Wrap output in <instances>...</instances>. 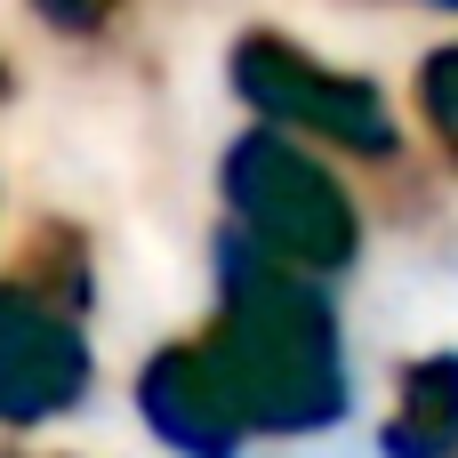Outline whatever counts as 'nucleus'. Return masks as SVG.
Listing matches in <instances>:
<instances>
[{"instance_id":"obj_4","label":"nucleus","mask_w":458,"mask_h":458,"mask_svg":"<svg viewBox=\"0 0 458 458\" xmlns=\"http://www.w3.org/2000/svg\"><path fill=\"white\" fill-rule=\"evenodd\" d=\"M89 394V346L72 314L24 282H0V419L32 427Z\"/></svg>"},{"instance_id":"obj_7","label":"nucleus","mask_w":458,"mask_h":458,"mask_svg":"<svg viewBox=\"0 0 458 458\" xmlns=\"http://www.w3.org/2000/svg\"><path fill=\"white\" fill-rule=\"evenodd\" d=\"M419 113H427V129L458 153V40L419 64Z\"/></svg>"},{"instance_id":"obj_5","label":"nucleus","mask_w":458,"mask_h":458,"mask_svg":"<svg viewBox=\"0 0 458 458\" xmlns=\"http://www.w3.org/2000/svg\"><path fill=\"white\" fill-rule=\"evenodd\" d=\"M137 403H145V427L177 458H233L250 443V427H242L209 346H161L145 362V378H137Z\"/></svg>"},{"instance_id":"obj_2","label":"nucleus","mask_w":458,"mask_h":458,"mask_svg":"<svg viewBox=\"0 0 458 458\" xmlns=\"http://www.w3.org/2000/svg\"><path fill=\"white\" fill-rule=\"evenodd\" d=\"M225 209H233V233L250 250H266L274 266L314 274V282L346 274L354 250H362L354 193L282 129L233 137V153H225Z\"/></svg>"},{"instance_id":"obj_6","label":"nucleus","mask_w":458,"mask_h":458,"mask_svg":"<svg viewBox=\"0 0 458 458\" xmlns=\"http://www.w3.org/2000/svg\"><path fill=\"white\" fill-rule=\"evenodd\" d=\"M386 458H458V354H419L394 386Z\"/></svg>"},{"instance_id":"obj_1","label":"nucleus","mask_w":458,"mask_h":458,"mask_svg":"<svg viewBox=\"0 0 458 458\" xmlns=\"http://www.w3.org/2000/svg\"><path fill=\"white\" fill-rule=\"evenodd\" d=\"M217 266H225V306H217V330L201 346L225 370L242 427L250 435L338 427L346 419V346H338V314H330L322 282L274 266L242 233H225Z\"/></svg>"},{"instance_id":"obj_9","label":"nucleus","mask_w":458,"mask_h":458,"mask_svg":"<svg viewBox=\"0 0 458 458\" xmlns=\"http://www.w3.org/2000/svg\"><path fill=\"white\" fill-rule=\"evenodd\" d=\"M419 8H443V16H458V0H419Z\"/></svg>"},{"instance_id":"obj_3","label":"nucleus","mask_w":458,"mask_h":458,"mask_svg":"<svg viewBox=\"0 0 458 458\" xmlns=\"http://www.w3.org/2000/svg\"><path fill=\"white\" fill-rule=\"evenodd\" d=\"M233 89L282 137H322V145L362 153V161H386L403 145L394 105L378 97V81L338 72V64L306 56L298 40H282V32H242L233 40Z\"/></svg>"},{"instance_id":"obj_8","label":"nucleus","mask_w":458,"mask_h":458,"mask_svg":"<svg viewBox=\"0 0 458 458\" xmlns=\"http://www.w3.org/2000/svg\"><path fill=\"white\" fill-rule=\"evenodd\" d=\"M48 32H72V40H89V32H105L113 16H121V0H24Z\"/></svg>"}]
</instances>
